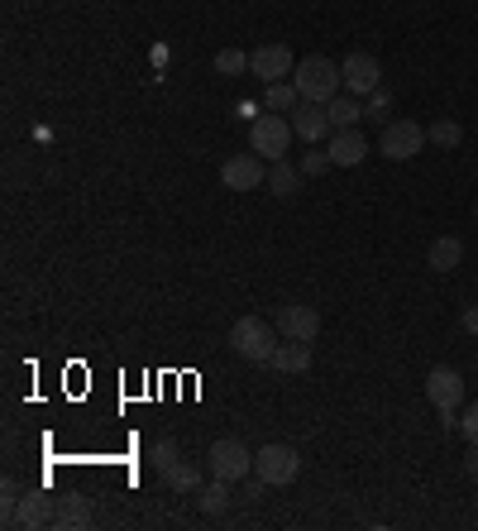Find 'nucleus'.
<instances>
[{
  "label": "nucleus",
  "mask_w": 478,
  "mask_h": 531,
  "mask_svg": "<svg viewBox=\"0 0 478 531\" xmlns=\"http://www.w3.org/2000/svg\"><path fill=\"white\" fill-rule=\"evenodd\" d=\"M292 67H297V58H292V48H287V44H259L254 53H249V72L259 77L263 87L287 82V77H292Z\"/></svg>",
  "instance_id": "8"
},
{
  "label": "nucleus",
  "mask_w": 478,
  "mask_h": 531,
  "mask_svg": "<svg viewBox=\"0 0 478 531\" xmlns=\"http://www.w3.org/2000/svg\"><path fill=\"white\" fill-rule=\"evenodd\" d=\"M292 130H297V139L316 144V139H326L330 134V111L321 106V101H302V106L292 111Z\"/></svg>",
  "instance_id": "12"
},
{
  "label": "nucleus",
  "mask_w": 478,
  "mask_h": 531,
  "mask_svg": "<svg viewBox=\"0 0 478 531\" xmlns=\"http://www.w3.org/2000/svg\"><path fill=\"white\" fill-rule=\"evenodd\" d=\"M464 469H469V479H478V445H469V455H464Z\"/></svg>",
  "instance_id": "31"
},
{
  "label": "nucleus",
  "mask_w": 478,
  "mask_h": 531,
  "mask_svg": "<svg viewBox=\"0 0 478 531\" xmlns=\"http://www.w3.org/2000/svg\"><path fill=\"white\" fill-rule=\"evenodd\" d=\"M335 163H330V149H311V154L302 158V173L306 177H321V173H330Z\"/></svg>",
  "instance_id": "28"
},
{
  "label": "nucleus",
  "mask_w": 478,
  "mask_h": 531,
  "mask_svg": "<svg viewBox=\"0 0 478 531\" xmlns=\"http://www.w3.org/2000/svg\"><path fill=\"white\" fill-rule=\"evenodd\" d=\"M53 517H58V512H53V498H48V493H24L15 517H10V527H24V531L53 527Z\"/></svg>",
  "instance_id": "13"
},
{
  "label": "nucleus",
  "mask_w": 478,
  "mask_h": 531,
  "mask_svg": "<svg viewBox=\"0 0 478 531\" xmlns=\"http://www.w3.org/2000/svg\"><path fill=\"white\" fill-rule=\"evenodd\" d=\"M292 120L287 115H278V111H268V115H259L254 125H249V149L259 158H268V163H278V158H287V149H292Z\"/></svg>",
  "instance_id": "3"
},
{
  "label": "nucleus",
  "mask_w": 478,
  "mask_h": 531,
  "mask_svg": "<svg viewBox=\"0 0 478 531\" xmlns=\"http://www.w3.org/2000/svg\"><path fill=\"white\" fill-rule=\"evenodd\" d=\"M426 264H431L435 273H455V268L464 264V240H459V235H440V240H431Z\"/></svg>",
  "instance_id": "16"
},
{
  "label": "nucleus",
  "mask_w": 478,
  "mask_h": 531,
  "mask_svg": "<svg viewBox=\"0 0 478 531\" xmlns=\"http://www.w3.org/2000/svg\"><path fill=\"white\" fill-rule=\"evenodd\" d=\"M24 493H29V488H24L20 479H10V474H5V484H0V508H5V527H10V517H15V508H20Z\"/></svg>",
  "instance_id": "25"
},
{
  "label": "nucleus",
  "mask_w": 478,
  "mask_h": 531,
  "mask_svg": "<svg viewBox=\"0 0 478 531\" xmlns=\"http://www.w3.org/2000/svg\"><path fill=\"white\" fill-rule=\"evenodd\" d=\"M244 67H249V53H244V48H220V53H216V72H220V77H239Z\"/></svg>",
  "instance_id": "24"
},
{
  "label": "nucleus",
  "mask_w": 478,
  "mask_h": 531,
  "mask_svg": "<svg viewBox=\"0 0 478 531\" xmlns=\"http://www.w3.org/2000/svg\"><path fill=\"white\" fill-rule=\"evenodd\" d=\"M426 125H416V120H388L383 125V134H378V154L392 158V163H407V158H416L421 149H426Z\"/></svg>",
  "instance_id": "4"
},
{
  "label": "nucleus",
  "mask_w": 478,
  "mask_h": 531,
  "mask_svg": "<svg viewBox=\"0 0 478 531\" xmlns=\"http://www.w3.org/2000/svg\"><path fill=\"white\" fill-rule=\"evenodd\" d=\"M211 474L216 479H230V484H244L249 474H254V450L244 441H235V436H225V441H216L211 445Z\"/></svg>",
  "instance_id": "5"
},
{
  "label": "nucleus",
  "mask_w": 478,
  "mask_h": 531,
  "mask_svg": "<svg viewBox=\"0 0 478 531\" xmlns=\"http://www.w3.org/2000/svg\"><path fill=\"white\" fill-rule=\"evenodd\" d=\"M426 398H431V407L435 412H445V407H459L464 402V378L455 374V369H431L426 374Z\"/></svg>",
  "instance_id": "11"
},
{
  "label": "nucleus",
  "mask_w": 478,
  "mask_h": 531,
  "mask_svg": "<svg viewBox=\"0 0 478 531\" xmlns=\"http://www.w3.org/2000/svg\"><path fill=\"white\" fill-rule=\"evenodd\" d=\"M149 465L158 469V474H168V469L177 465V445H173V441H158V445L149 450Z\"/></svg>",
  "instance_id": "26"
},
{
  "label": "nucleus",
  "mask_w": 478,
  "mask_h": 531,
  "mask_svg": "<svg viewBox=\"0 0 478 531\" xmlns=\"http://www.w3.org/2000/svg\"><path fill=\"white\" fill-rule=\"evenodd\" d=\"M196 508L206 512V517H220V512L230 508V479H211V484L196 488Z\"/></svg>",
  "instance_id": "20"
},
{
  "label": "nucleus",
  "mask_w": 478,
  "mask_h": 531,
  "mask_svg": "<svg viewBox=\"0 0 478 531\" xmlns=\"http://www.w3.org/2000/svg\"><path fill=\"white\" fill-rule=\"evenodd\" d=\"M364 154H369L364 130H335V139H330V163H335V168H359Z\"/></svg>",
  "instance_id": "14"
},
{
  "label": "nucleus",
  "mask_w": 478,
  "mask_h": 531,
  "mask_svg": "<svg viewBox=\"0 0 478 531\" xmlns=\"http://www.w3.org/2000/svg\"><path fill=\"white\" fill-rule=\"evenodd\" d=\"M326 111H330V130H359V120H364V106H359V96H349V91H340V96L330 101Z\"/></svg>",
  "instance_id": "17"
},
{
  "label": "nucleus",
  "mask_w": 478,
  "mask_h": 531,
  "mask_svg": "<svg viewBox=\"0 0 478 531\" xmlns=\"http://www.w3.org/2000/svg\"><path fill=\"white\" fill-rule=\"evenodd\" d=\"M254 469H259V479L268 488H283L292 484L297 474H302V460H297V450L292 445H259V455H254Z\"/></svg>",
  "instance_id": "6"
},
{
  "label": "nucleus",
  "mask_w": 478,
  "mask_h": 531,
  "mask_svg": "<svg viewBox=\"0 0 478 531\" xmlns=\"http://www.w3.org/2000/svg\"><path fill=\"white\" fill-rule=\"evenodd\" d=\"M263 106H268V111H297V106H302V91H297V82H273V87L263 91Z\"/></svg>",
  "instance_id": "21"
},
{
  "label": "nucleus",
  "mask_w": 478,
  "mask_h": 531,
  "mask_svg": "<svg viewBox=\"0 0 478 531\" xmlns=\"http://www.w3.org/2000/svg\"><path fill=\"white\" fill-rule=\"evenodd\" d=\"M388 111H392V91L378 87L369 96V106H364V120H388Z\"/></svg>",
  "instance_id": "27"
},
{
  "label": "nucleus",
  "mask_w": 478,
  "mask_h": 531,
  "mask_svg": "<svg viewBox=\"0 0 478 531\" xmlns=\"http://www.w3.org/2000/svg\"><path fill=\"white\" fill-rule=\"evenodd\" d=\"M302 168H292V163H287V158H278V163H273V168H268V192H273V197H297V187H302Z\"/></svg>",
  "instance_id": "18"
},
{
  "label": "nucleus",
  "mask_w": 478,
  "mask_h": 531,
  "mask_svg": "<svg viewBox=\"0 0 478 531\" xmlns=\"http://www.w3.org/2000/svg\"><path fill=\"white\" fill-rule=\"evenodd\" d=\"M340 77H345L349 96H373V91L383 87V67H378L373 53H349L345 63H340Z\"/></svg>",
  "instance_id": "10"
},
{
  "label": "nucleus",
  "mask_w": 478,
  "mask_h": 531,
  "mask_svg": "<svg viewBox=\"0 0 478 531\" xmlns=\"http://www.w3.org/2000/svg\"><path fill=\"white\" fill-rule=\"evenodd\" d=\"M292 82L302 91V101H321V106H330V101L345 91L340 67L330 63V58H321V53H311V58H302V63L292 67Z\"/></svg>",
  "instance_id": "1"
},
{
  "label": "nucleus",
  "mask_w": 478,
  "mask_h": 531,
  "mask_svg": "<svg viewBox=\"0 0 478 531\" xmlns=\"http://www.w3.org/2000/svg\"><path fill=\"white\" fill-rule=\"evenodd\" d=\"M459 326H464L469 335H478V307H469V311H464V316H459Z\"/></svg>",
  "instance_id": "30"
},
{
  "label": "nucleus",
  "mask_w": 478,
  "mask_h": 531,
  "mask_svg": "<svg viewBox=\"0 0 478 531\" xmlns=\"http://www.w3.org/2000/svg\"><path fill=\"white\" fill-rule=\"evenodd\" d=\"M230 345H235L239 359L268 364L273 350H278V326H273V321H259V316H239L235 331H230Z\"/></svg>",
  "instance_id": "2"
},
{
  "label": "nucleus",
  "mask_w": 478,
  "mask_h": 531,
  "mask_svg": "<svg viewBox=\"0 0 478 531\" xmlns=\"http://www.w3.org/2000/svg\"><path fill=\"white\" fill-rule=\"evenodd\" d=\"M459 431L469 436V445H478V402L469 407V412H464V417H459Z\"/></svg>",
  "instance_id": "29"
},
{
  "label": "nucleus",
  "mask_w": 478,
  "mask_h": 531,
  "mask_svg": "<svg viewBox=\"0 0 478 531\" xmlns=\"http://www.w3.org/2000/svg\"><path fill=\"white\" fill-rule=\"evenodd\" d=\"M273 326H278L283 340H306V345H311V340L321 335V311L306 307V302H283L278 316H273Z\"/></svg>",
  "instance_id": "9"
},
{
  "label": "nucleus",
  "mask_w": 478,
  "mask_h": 531,
  "mask_svg": "<svg viewBox=\"0 0 478 531\" xmlns=\"http://www.w3.org/2000/svg\"><path fill=\"white\" fill-rule=\"evenodd\" d=\"M87 522H91V503L82 498V493L63 498V508H58V517H53V527L58 531H82Z\"/></svg>",
  "instance_id": "19"
},
{
  "label": "nucleus",
  "mask_w": 478,
  "mask_h": 531,
  "mask_svg": "<svg viewBox=\"0 0 478 531\" xmlns=\"http://www.w3.org/2000/svg\"><path fill=\"white\" fill-rule=\"evenodd\" d=\"M220 182H225L230 192H259V187H268V168H263V158L249 149V154H235L220 163Z\"/></svg>",
  "instance_id": "7"
},
{
  "label": "nucleus",
  "mask_w": 478,
  "mask_h": 531,
  "mask_svg": "<svg viewBox=\"0 0 478 531\" xmlns=\"http://www.w3.org/2000/svg\"><path fill=\"white\" fill-rule=\"evenodd\" d=\"M163 484L173 488V493H196V488H201V469L187 465V460H177V465L163 474Z\"/></svg>",
  "instance_id": "22"
},
{
  "label": "nucleus",
  "mask_w": 478,
  "mask_h": 531,
  "mask_svg": "<svg viewBox=\"0 0 478 531\" xmlns=\"http://www.w3.org/2000/svg\"><path fill=\"white\" fill-rule=\"evenodd\" d=\"M268 369H278V374H306L311 369V345L306 340H278Z\"/></svg>",
  "instance_id": "15"
},
{
  "label": "nucleus",
  "mask_w": 478,
  "mask_h": 531,
  "mask_svg": "<svg viewBox=\"0 0 478 531\" xmlns=\"http://www.w3.org/2000/svg\"><path fill=\"white\" fill-rule=\"evenodd\" d=\"M426 134H431V144H440V149H459V144H464V125L450 120V115H440Z\"/></svg>",
  "instance_id": "23"
}]
</instances>
